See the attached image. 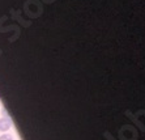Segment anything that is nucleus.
<instances>
[{"label":"nucleus","instance_id":"f257e3e1","mask_svg":"<svg viewBox=\"0 0 145 140\" xmlns=\"http://www.w3.org/2000/svg\"><path fill=\"white\" fill-rule=\"evenodd\" d=\"M10 126H12V123H10V120L8 118H0V131L1 132L8 131L10 128Z\"/></svg>","mask_w":145,"mask_h":140},{"label":"nucleus","instance_id":"f03ea898","mask_svg":"<svg viewBox=\"0 0 145 140\" xmlns=\"http://www.w3.org/2000/svg\"><path fill=\"white\" fill-rule=\"evenodd\" d=\"M0 140H13V137H12V135H9V133H3V135L0 136Z\"/></svg>","mask_w":145,"mask_h":140}]
</instances>
